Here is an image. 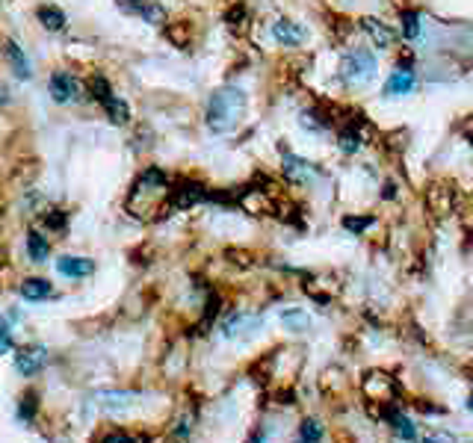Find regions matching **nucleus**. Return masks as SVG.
I'll return each instance as SVG.
<instances>
[{"instance_id":"11","label":"nucleus","mask_w":473,"mask_h":443,"mask_svg":"<svg viewBox=\"0 0 473 443\" xmlns=\"http://www.w3.org/2000/svg\"><path fill=\"white\" fill-rule=\"evenodd\" d=\"M21 296L27 302H45V298H53V287L48 278H27L21 284Z\"/></svg>"},{"instance_id":"4","label":"nucleus","mask_w":473,"mask_h":443,"mask_svg":"<svg viewBox=\"0 0 473 443\" xmlns=\"http://www.w3.org/2000/svg\"><path fill=\"white\" fill-rule=\"evenodd\" d=\"M48 89H51V98L56 104H68V101H74V98L80 95V83L71 77L68 71H53Z\"/></svg>"},{"instance_id":"6","label":"nucleus","mask_w":473,"mask_h":443,"mask_svg":"<svg viewBox=\"0 0 473 443\" xmlns=\"http://www.w3.org/2000/svg\"><path fill=\"white\" fill-rule=\"evenodd\" d=\"M361 30L370 36V41L376 45L379 51H388V48H394V30L384 21H379V18H361Z\"/></svg>"},{"instance_id":"31","label":"nucleus","mask_w":473,"mask_h":443,"mask_svg":"<svg viewBox=\"0 0 473 443\" xmlns=\"http://www.w3.org/2000/svg\"><path fill=\"white\" fill-rule=\"evenodd\" d=\"M467 408H470V411H473V393H470V399H467Z\"/></svg>"},{"instance_id":"28","label":"nucleus","mask_w":473,"mask_h":443,"mask_svg":"<svg viewBox=\"0 0 473 443\" xmlns=\"http://www.w3.org/2000/svg\"><path fill=\"white\" fill-rule=\"evenodd\" d=\"M104 443H148L145 437H134V435H110Z\"/></svg>"},{"instance_id":"32","label":"nucleus","mask_w":473,"mask_h":443,"mask_svg":"<svg viewBox=\"0 0 473 443\" xmlns=\"http://www.w3.org/2000/svg\"><path fill=\"white\" fill-rule=\"evenodd\" d=\"M249 443H261V435H254V440H249Z\"/></svg>"},{"instance_id":"14","label":"nucleus","mask_w":473,"mask_h":443,"mask_svg":"<svg viewBox=\"0 0 473 443\" xmlns=\"http://www.w3.org/2000/svg\"><path fill=\"white\" fill-rule=\"evenodd\" d=\"M261 319H252V317H246V313H231L225 322H222V331H225V337H237V334H242V331H249V328H254Z\"/></svg>"},{"instance_id":"30","label":"nucleus","mask_w":473,"mask_h":443,"mask_svg":"<svg viewBox=\"0 0 473 443\" xmlns=\"http://www.w3.org/2000/svg\"><path fill=\"white\" fill-rule=\"evenodd\" d=\"M6 104H9V95H6L4 89H0V107H6Z\"/></svg>"},{"instance_id":"20","label":"nucleus","mask_w":473,"mask_h":443,"mask_svg":"<svg viewBox=\"0 0 473 443\" xmlns=\"http://www.w3.org/2000/svg\"><path fill=\"white\" fill-rule=\"evenodd\" d=\"M323 437V425L317 420H305L299 425V443H320Z\"/></svg>"},{"instance_id":"17","label":"nucleus","mask_w":473,"mask_h":443,"mask_svg":"<svg viewBox=\"0 0 473 443\" xmlns=\"http://www.w3.org/2000/svg\"><path fill=\"white\" fill-rule=\"evenodd\" d=\"M284 171H287L293 180H305L311 175V163H305L302 157H296V154H284Z\"/></svg>"},{"instance_id":"23","label":"nucleus","mask_w":473,"mask_h":443,"mask_svg":"<svg viewBox=\"0 0 473 443\" xmlns=\"http://www.w3.org/2000/svg\"><path fill=\"white\" fill-rule=\"evenodd\" d=\"M391 423H394V432H396L399 437L414 440V425H411V420H406V417H391Z\"/></svg>"},{"instance_id":"8","label":"nucleus","mask_w":473,"mask_h":443,"mask_svg":"<svg viewBox=\"0 0 473 443\" xmlns=\"http://www.w3.org/2000/svg\"><path fill=\"white\" fill-rule=\"evenodd\" d=\"M272 36H276V41H281V45H302L305 41V30L299 27L296 21H287V18H278L276 24H272Z\"/></svg>"},{"instance_id":"22","label":"nucleus","mask_w":473,"mask_h":443,"mask_svg":"<svg viewBox=\"0 0 473 443\" xmlns=\"http://www.w3.org/2000/svg\"><path fill=\"white\" fill-rule=\"evenodd\" d=\"M370 225H372V216H346V219H343V227H346V231H352V234L367 231Z\"/></svg>"},{"instance_id":"18","label":"nucleus","mask_w":473,"mask_h":443,"mask_svg":"<svg viewBox=\"0 0 473 443\" xmlns=\"http://www.w3.org/2000/svg\"><path fill=\"white\" fill-rule=\"evenodd\" d=\"M89 95L95 98V101H107V98H112V86H110V80L104 77V74H92V80H89Z\"/></svg>"},{"instance_id":"15","label":"nucleus","mask_w":473,"mask_h":443,"mask_svg":"<svg viewBox=\"0 0 473 443\" xmlns=\"http://www.w3.org/2000/svg\"><path fill=\"white\" fill-rule=\"evenodd\" d=\"M6 60L12 62V68H15V74L21 77V80H30V62H27V56H24V51L15 45V41H6Z\"/></svg>"},{"instance_id":"7","label":"nucleus","mask_w":473,"mask_h":443,"mask_svg":"<svg viewBox=\"0 0 473 443\" xmlns=\"http://www.w3.org/2000/svg\"><path fill=\"white\" fill-rule=\"evenodd\" d=\"M95 269L92 260H86V257H74V254H65L56 260V272L63 278H86Z\"/></svg>"},{"instance_id":"29","label":"nucleus","mask_w":473,"mask_h":443,"mask_svg":"<svg viewBox=\"0 0 473 443\" xmlns=\"http://www.w3.org/2000/svg\"><path fill=\"white\" fill-rule=\"evenodd\" d=\"M12 349V337H9V331L4 325H0V355H6Z\"/></svg>"},{"instance_id":"2","label":"nucleus","mask_w":473,"mask_h":443,"mask_svg":"<svg viewBox=\"0 0 473 443\" xmlns=\"http://www.w3.org/2000/svg\"><path fill=\"white\" fill-rule=\"evenodd\" d=\"M372 74H376V56H372L370 51L355 48V51H349L346 56H343L340 77H343L346 86H364V83L372 80Z\"/></svg>"},{"instance_id":"25","label":"nucleus","mask_w":473,"mask_h":443,"mask_svg":"<svg viewBox=\"0 0 473 443\" xmlns=\"http://www.w3.org/2000/svg\"><path fill=\"white\" fill-rule=\"evenodd\" d=\"M281 319H284V325L296 328V331H299V328H308V317H305V313H299V310H287Z\"/></svg>"},{"instance_id":"24","label":"nucleus","mask_w":473,"mask_h":443,"mask_svg":"<svg viewBox=\"0 0 473 443\" xmlns=\"http://www.w3.org/2000/svg\"><path fill=\"white\" fill-rule=\"evenodd\" d=\"M45 225L51 227V231H63V227H65V213L63 210H48L45 213Z\"/></svg>"},{"instance_id":"13","label":"nucleus","mask_w":473,"mask_h":443,"mask_svg":"<svg viewBox=\"0 0 473 443\" xmlns=\"http://www.w3.org/2000/svg\"><path fill=\"white\" fill-rule=\"evenodd\" d=\"M27 251H30V260L33 263H41V260H48V254H51V242L45 234H39V231H30L27 234Z\"/></svg>"},{"instance_id":"27","label":"nucleus","mask_w":473,"mask_h":443,"mask_svg":"<svg viewBox=\"0 0 473 443\" xmlns=\"http://www.w3.org/2000/svg\"><path fill=\"white\" fill-rule=\"evenodd\" d=\"M242 18H246V9H242V6H234L231 12H225V21L231 24V27H240Z\"/></svg>"},{"instance_id":"1","label":"nucleus","mask_w":473,"mask_h":443,"mask_svg":"<svg viewBox=\"0 0 473 443\" xmlns=\"http://www.w3.org/2000/svg\"><path fill=\"white\" fill-rule=\"evenodd\" d=\"M242 112H246V95L234 86H222L210 95V104H207V127L213 133H231L234 127L240 124Z\"/></svg>"},{"instance_id":"3","label":"nucleus","mask_w":473,"mask_h":443,"mask_svg":"<svg viewBox=\"0 0 473 443\" xmlns=\"http://www.w3.org/2000/svg\"><path fill=\"white\" fill-rule=\"evenodd\" d=\"M202 198H207V187H205V183H198V180H181V183H175V187L169 190V204L175 210L193 207V204L202 201Z\"/></svg>"},{"instance_id":"9","label":"nucleus","mask_w":473,"mask_h":443,"mask_svg":"<svg viewBox=\"0 0 473 443\" xmlns=\"http://www.w3.org/2000/svg\"><path fill=\"white\" fill-rule=\"evenodd\" d=\"M414 71H408V68H396L394 74L388 77V83H384V95L388 98H399V95H408V92H414Z\"/></svg>"},{"instance_id":"10","label":"nucleus","mask_w":473,"mask_h":443,"mask_svg":"<svg viewBox=\"0 0 473 443\" xmlns=\"http://www.w3.org/2000/svg\"><path fill=\"white\" fill-rule=\"evenodd\" d=\"M15 366H18L21 376H36L39 369L45 366V349H36V346L21 349V352L15 355Z\"/></svg>"},{"instance_id":"21","label":"nucleus","mask_w":473,"mask_h":443,"mask_svg":"<svg viewBox=\"0 0 473 443\" xmlns=\"http://www.w3.org/2000/svg\"><path fill=\"white\" fill-rule=\"evenodd\" d=\"M337 145H340L343 154H355L358 148H361V136H358L352 127H349V131H343V133L337 136Z\"/></svg>"},{"instance_id":"26","label":"nucleus","mask_w":473,"mask_h":443,"mask_svg":"<svg viewBox=\"0 0 473 443\" xmlns=\"http://www.w3.org/2000/svg\"><path fill=\"white\" fill-rule=\"evenodd\" d=\"M420 443H455V437L447 432H426V437Z\"/></svg>"},{"instance_id":"19","label":"nucleus","mask_w":473,"mask_h":443,"mask_svg":"<svg viewBox=\"0 0 473 443\" xmlns=\"http://www.w3.org/2000/svg\"><path fill=\"white\" fill-rule=\"evenodd\" d=\"M399 24H403V36L406 39H417V33H420V12L406 9L403 15H399Z\"/></svg>"},{"instance_id":"16","label":"nucleus","mask_w":473,"mask_h":443,"mask_svg":"<svg viewBox=\"0 0 473 443\" xmlns=\"http://www.w3.org/2000/svg\"><path fill=\"white\" fill-rule=\"evenodd\" d=\"M104 110H107V119H110L112 124H127V121H131V107H127L122 98H116V95L107 98Z\"/></svg>"},{"instance_id":"5","label":"nucleus","mask_w":473,"mask_h":443,"mask_svg":"<svg viewBox=\"0 0 473 443\" xmlns=\"http://www.w3.org/2000/svg\"><path fill=\"white\" fill-rule=\"evenodd\" d=\"M119 6L124 12H131V15H142L148 24L154 27H160L166 24V9L157 4V0H119Z\"/></svg>"},{"instance_id":"12","label":"nucleus","mask_w":473,"mask_h":443,"mask_svg":"<svg viewBox=\"0 0 473 443\" xmlns=\"http://www.w3.org/2000/svg\"><path fill=\"white\" fill-rule=\"evenodd\" d=\"M36 18H39V24L45 27V30H51V33H60L63 27H65V12L56 9V6H39V9H36Z\"/></svg>"}]
</instances>
